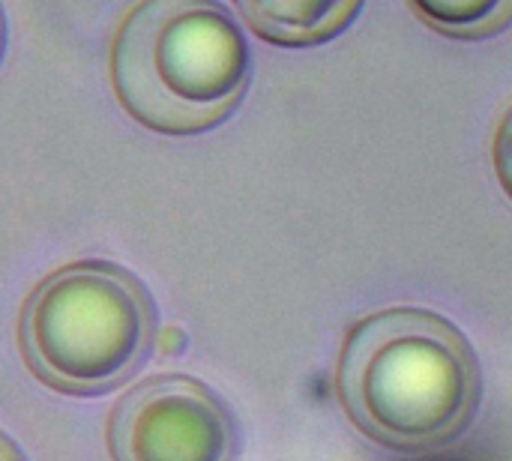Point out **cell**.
Masks as SVG:
<instances>
[{
  "instance_id": "6da1fadb",
  "label": "cell",
  "mask_w": 512,
  "mask_h": 461,
  "mask_svg": "<svg viewBox=\"0 0 512 461\" xmlns=\"http://www.w3.org/2000/svg\"><path fill=\"white\" fill-rule=\"evenodd\" d=\"M339 402L369 441L426 453L456 441L483 399V375L462 330L429 309L396 306L357 321L336 366Z\"/></svg>"
},
{
  "instance_id": "7a4b0ae2",
  "label": "cell",
  "mask_w": 512,
  "mask_h": 461,
  "mask_svg": "<svg viewBox=\"0 0 512 461\" xmlns=\"http://www.w3.org/2000/svg\"><path fill=\"white\" fill-rule=\"evenodd\" d=\"M249 78L246 36L216 0H141L111 42L120 105L162 135H198L225 123Z\"/></svg>"
},
{
  "instance_id": "3957f363",
  "label": "cell",
  "mask_w": 512,
  "mask_h": 461,
  "mask_svg": "<svg viewBox=\"0 0 512 461\" xmlns=\"http://www.w3.org/2000/svg\"><path fill=\"white\" fill-rule=\"evenodd\" d=\"M27 366L69 396L108 393L129 381L156 339L147 288L111 261H78L42 279L18 327Z\"/></svg>"
},
{
  "instance_id": "277c9868",
  "label": "cell",
  "mask_w": 512,
  "mask_h": 461,
  "mask_svg": "<svg viewBox=\"0 0 512 461\" xmlns=\"http://www.w3.org/2000/svg\"><path fill=\"white\" fill-rule=\"evenodd\" d=\"M114 461H234L237 429L201 381L168 375L135 387L111 414Z\"/></svg>"
},
{
  "instance_id": "5b68a950",
  "label": "cell",
  "mask_w": 512,
  "mask_h": 461,
  "mask_svg": "<svg viewBox=\"0 0 512 461\" xmlns=\"http://www.w3.org/2000/svg\"><path fill=\"white\" fill-rule=\"evenodd\" d=\"M246 24L285 48L324 45L345 33L363 0H234Z\"/></svg>"
},
{
  "instance_id": "8992f818",
  "label": "cell",
  "mask_w": 512,
  "mask_h": 461,
  "mask_svg": "<svg viewBox=\"0 0 512 461\" xmlns=\"http://www.w3.org/2000/svg\"><path fill=\"white\" fill-rule=\"evenodd\" d=\"M411 12L447 39H489L512 24V0H408Z\"/></svg>"
},
{
  "instance_id": "52a82bcc",
  "label": "cell",
  "mask_w": 512,
  "mask_h": 461,
  "mask_svg": "<svg viewBox=\"0 0 512 461\" xmlns=\"http://www.w3.org/2000/svg\"><path fill=\"white\" fill-rule=\"evenodd\" d=\"M492 153H495V174L501 180V189L507 192V198L512 201V105L498 123Z\"/></svg>"
},
{
  "instance_id": "ba28073f",
  "label": "cell",
  "mask_w": 512,
  "mask_h": 461,
  "mask_svg": "<svg viewBox=\"0 0 512 461\" xmlns=\"http://www.w3.org/2000/svg\"><path fill=\"white\" fill-rule=\"evenodd\" d=\"M0 461H24V456L18 453V447L0 432Z\"/></svg>"
},
{
  "instance_id": "9c48e42d",
  "label": "cell",
  "mask_w": 512,
  "mask_h": 461,
  "mask_svg": "<svg viewBox=\"0 0 512 461\" xmlns=\"http://www.w3.org/2000/svg\"><path fill=\"white\" fill-rule=\"evenodd\" d=\"M3 45H6V24H3V9H0V57H3Z\"/></svg>"
}]
</instances>
